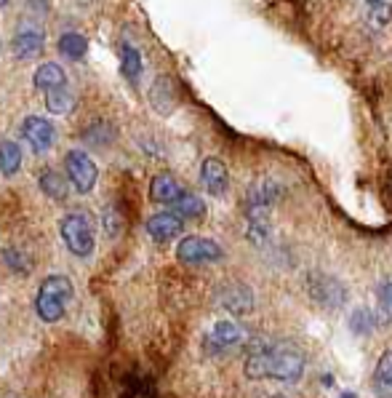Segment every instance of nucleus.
I'll list each match as a JSON object with an SVG mask.
<instances>
[{
	"mask_svg": "<svg viewBox=\"0 0 392 398\" xmlns=\"http://www.w3.org/2000/svg\"><path fill=\"white\" fill-rule=\"evenodd\" d=\"M376 385H382V388H390L392 385V350H384L382 358H379V364H376Z\"/></svg>",
	"mask_w": 392,
	"mask_h": 398,
	"instance_id": "nucleus-26",
	"label": "nucleus"
},
{
	"mask_svg": "<svg viewBox=\"0 0 392 398\" xmlns=\"http://www.w3.org/2000/svg\"><path fill=\"white\" fill-rule=\"evenodd\" d=\"M366 3H368V6H382L384 0H366Z\"/></svg>",
	"mask_w": 392,
	"mask_h": 398,
	"instance_id": "nucleus-29",
	"label": "nucleus"
},
{
	"mask_svg": "<svg viewBox=\"0 0 392 398\" xmlns=\"http://www.w3.org/2000/svg\"><path fill=\"white\" fill-rule=\"evenodd\" d=\"M216 302H219L227 313H232V316H246V313H251V307H253V294L246 284L230 281V284L219 286Z\"/></svg>",
	"mask_w": 392,
	"mask_h": 398,
	"instance_id": "nucleus-8",
	"label": "nucleus"
},
{
	"mask_svg": "<svg viewBox=\"0 0 392 398\" xmlns=\"http://www.w3.org/2000/svg\"><path fill=\"white\" fill-rule=\"evenodd\" d=\"M104 230H107V235H112V238L121 233V217H118L115 209H107V212H104Z\"/></svg>",
	"mask_w": 392,
	"mask_h": 398,
	"instance_id": "nucleus-28",
	"label": "nucleus"
},
{
	"mask_svg": "<svg viewBox=\"0 0 392 398\" xmlns=\"http://www.w3.org/2000/svg\"><path fill=\"white\" fill-rule=\"evenodd\" d=\"M201 182L203 187L211 195L221 198L230 187V174H227V166L221 164L219 158H206L201 166Z\"/></svg>",
	"mask_w": 392,
	"mask_h": 398,
	"instance_id": "nucleus-11",
	"label": "nucleus"
},
{
	"mask_svg": "<svg viewBox=\"0 0 392 398\" xmlns=\"http://www.w3.org/2000/svg\"><path fill=\"white\" fill-rule=\"evenodd\" d=\"M9 6V0H0V9H6Z\"/></svg>",
	"mask_w": 392,
	"mask_h": 398,
	"instance_id": "nucleus-31",
	"label": "nucleus"
},
{
	"mask_svg": "<svg viewBox=\"0 0 392 398\" xmlns=\"http://www.w3.org/2000/svg\"><path fill=\"white\" fill-rule=\"evenodd\" d=\"M181 230H184V219H179L174 212H161V214H152L147 219V233L158 244L174 241L176 235H181Z\"/></svg>",
	"mask_w": 392,
	"mask_h": 398,
	"instance_id": "nucleus-10",
	"label": "nucleus"
},
{
	"mask_svg": "<svg viewBox=\"0 0 392 398\" xmlns=\"http://www.w3.org/2000/svg\"><path fill=\"white\" fill-rule=\"evenodd\" d=\"M376 299H379V307L387 318H392V281H384L376 292Z\"/></svg>",
	"mask_w": 392,
	"mask_h": 398,
	"instance_id": "nucleus-27",
	"label": "nucleus"
},
{
	"mask_svg": "<svg viewBox=\"0 0 392 398\" xmlns=\"http://www.w3.org/2000/svg\"><path fill=\"white\" fill-rule=\"evenodd\" d=\"M21 136L32 147V153L43 155L54 147L56 129H54V123L41 118V115H30V118H24V123H21Z\"/></svg>",
	"mask_w": 392,
	"mask_h": 398,
	"instance_id": "nucleus-7",
	"label": "nucleus"
},
{
	"mask_svg": "<svg viewBox=\"0 0 392 398\" xmlns=\"http://www.w3.org/2000/svg\"><path fill=\"white\" fill-rule=\"evenodd\" d=\"M21 166V147L11 139L0 142V174L3 176H14Z\"/></svg>",
	"mask_w": 392,
	"mask_h": 398,
	"instance_id": "nucleus-19",
	"label": "nucleus"
},
{
	"mask_svg": "<svg viewBox=\"0 0 392 398\" xmlns=\"http://www.w3.org/2000/svg\"><path fill=\"white\" fill-rule=\"evenodd\" d=\"M307 292H310V297L318 305L328 307V310L342 307L344 299H347L344 286L339 284L336 278L326 276V273H310V276H307Z\"/></svg>",
	"mask_w": 392,
	"mask_h": 398,
	"instance_id": "nucleus-6",
	"label": "nucleus"
},
{
	"mask_svg": "<svg viewBox=\"0 0 392 398\" xmlns=\"http://www.w3.org/2000/svg\"><path fill=\"white\" fill-rule=\"evenodd\" d=\"M373 327H376V316H373L371 310H366V307L355 310V313L350 316V329L355 332V334H361V337L371 334Z\"/></svg>",
	"mask_w": 392,
	"mask_h": 398,
	"instance_id": "nucleus-25",
	"label": "nucleus"
},
{
	"mask_svg": "<svg viewBox=\"0 0 392 398\" xmlns=\"http://www.w3.org/2000/svg\"><path fill=\"white\" fill-rule=\"evenodd\" d=\"M64 166H67V179L70 184L78 190L81 195L91 193L96 187V179H99V169L94 164V158L83 150H70L67 158H64Z\"/></svg>",
	"mask_w": 392,
	"mask_h": 398,
	"instance_id": "nucleus-5",
	"label": "nucleus"
},
{
	"mask_svg": "<svg viewBox=\"0 0 392 398\" xmlns=\"http://www.w3.org/2000/svg\"><path fill=\"white\" fill-rule=\"evenodd\" d=\"M304 353L288 342H270L253 339L246 358V377L248 379H283L296 382L304 374Z\"/></svg>",
	"mask_w": 392,
	"mask_h": 398,
	"instance_id": "nucleus-1",
	"label": "nucleus"
},
{
	"mask_svg": "<svg viewBox=\"0 0 392 398\" xmlns=\"http://www.w3.org/2000/svg\"><path fill=\"white\" fill-rule=\"evenodd\" d=\"M59 235L72 257L89 259V257L94 254L96 235H94V222H91V217L86 214V212H70V214L61 217Z\"/></svg>",
	"mask_w": 392,
	"mask_h": 398,
	"instance_id": "nucleus-3",
	"label": "nucleus"
},
{
	"mask_svg": "<svg viewBox=\"0 0 392 398\" xmlns=\"http://www.w3.org/2000/svg\"><path fill=\"white\" fill-rule=\"evenodd\" d=\"M3 262L9 265V270L19 273V276H27L32 273V259L19 249H3Z\"/></svg>",
	"mask_w": 392,
	"mask_h": 398,
	"instance_id": "nucleus-24",
	"label": "nucleus"
},
{
	"mask_svg": "<svg viewBox=\"0 0 392 398\" xmlns=\"http://www.w3.org/2000/svg\"><path fill=\"white\" fill-rule=\"evenodd\" d=\"M176 257L184 265H208V262H219L221 257H224V249L216 241H211V238L187 235L176 246Z\"/></svg>",
	"mask_w": 392,
	"mask_h": 398,
	"instance_id": "nucleus-4",
	"label": "nucleus"
},
{
	"mask_svg": "<svg viewBox=\"0 0 392 398\" xmlns=\"http://www.w3.org/2000/svg\"><path fill=\"white\" fill-rule=\"evenodd\" d=\"M121 70H123V75H126V81H131V83H136L139 81V75H141V56H139V51L134 49V46H123L121 49Z\"/></svg>",
	"mask_w": 392,
	"mask_h": 398,
	"instance_id": "nucleus-22",
	"label": "nucleus"
},
{
	"mask_svg": "<svg viewBox=\"0 0 392 398\" xmlns=\"http://www.w3.org/2000/svg\"><path fill=\"white\" fill-rule=\"evenodd\" d=\"M38 184H41V190L49 195L51 201H64V198H67V193H70L67 179H64L59 171H54V169H46V171H41V179H38Z\"/></svg>",
	"mask_w": 392,
	"mask_h": 398,
	"instance_id": "nucleus-18",
	"label": "nucleus"
},
{
	"mask_svg": "<svg viewBox=\"0 0 392 398\" xmlns=\"http://www.w3.org/2000/svg\"><path fill=\"white\" fill-rule=\"evenodd\" d=\"M32 83H35V89H41L46 94L51 89H56V86H64L67 83V72L61 70L56 61H43L41 67L35 70V75H32Z\"/></svg>",
	"mask_w": 392,
	"mask_h": 398,
	"instance_id": "nucleus-15",
	"label": "nucleus"
},
{
	"mask_svg": "<svg viewBox=\"0 0 392 398\" xmlns=\"http://www.w3.org/2000/svg\"><path fill=\"white\" fill-rule=\"evenodd\" d=\"M171 212L179 217V219H201V217L206 214V204H203L201 195L181 193L171 204Z\"/></svg>",
	"mask_w": 392,
	"mask_h": 398,
	"instance_id": "nucleus-16",
	"label": "nucleus"
},
{
	"mask_svg": "<svg viewBox=\"0 0 392 398\" xmlns=\"http://www.w3.org/2000/svg\"><path fill=\"white\" fill-rule=\"evenodd\" d=\"M152 104H155V110L163 115H169L174 110V91H171V81L169 78H158L155 83V89L150 94Z\"/></svg>",
	"mask_w": 392,
	"mask_h": 398,
	"instance_id": "nucleus-21",
	"label": "nucleus"
},
{
	"mask_svg": "<svg viewBox=\"0 0 392 398\" xmlns=\"http://www.w3.org/2000/svg\"><path fill=\"white\" fill-rule=\"evenodd\" d=\"M46 107H49V113H54V115L70 113L72 107H75V96H72V91H70V83L46 91Z\"/></svg>",
	"mask_w": 392,
	"mask_h": 398,
	"instance_id": "nucleus-17",
	"label": "nucleus"
},
{
	"mask_svg": "<svg viewBox=\"0 0 392 398\" xmlns=\"http://www.w3.org/2000/svg\"><path fill=\"white\" fill-rule=\"evenodd\" d=\"M278 195H281V187H278V184L270 182V179H261V182L251 184V190L246 195V204L251 209V214L256 217L259 212L270 209V206L278 201Z\"/></svg>",
	"mask_w": 392,
	"mask_h": 398,
	"instance_id": "nucleus-13",
	"label": "nucleus"
},
{
	"mask_svg": "<svg viewBox=\"0 0 392 398\" xmlns=\"http://www.w3.org/2000/svg\"><path fill=\"white\" fill-rule=\"evenodd\" d=\"M83 139L89 144H94V147H104V144H110L115 139V129L107 121H96L83 131Z\"/></svg>",
	"mask_w": 392,
	"mask_h": 398,
	"instance_id": "nucleus-23",
	"label": "nucleus"
},
{
	"mask_svg": "<svg viewBox=\"0 0 392 398\" xmlns=\"http://www.w3.org/2000/svg\"><path fill=\"white\" fill-rule=\"evenodd\" d=\"M59 54L67 59H83L89 54V41L81 32H64L59 38Z\"/></svg>",
	"mask_w": 392,
	"mask_h": 398,
	"instance_id": "nucleus-20",
	"label": "nucleus"
},
{
	"mask_svg": "<svg viewBox=\"0 0 392 398\" xmlns=\"http://www.w3.org/2000/svg\"><path fill=\"white\" fill-rule=\"evenodd\" d=\"M43 49H46V35L35 27H21L11 41V51L16 59H35L43 54Z\"/></svg>",
	"mask_w": 392,
	"mask_h": 398,
	"instance_id": "nucleus-9",
	"label": "nucleus"
},
{
	"mask_svg": "<svg viewBox=\"0 0 392 398\" xmlns=\"http://www.w3.org/2000/svg\"><path fill=\"white\" fill-rule=\"evenodd\" d=\"M181 193H184V187L174 179L171 174H158V176H152L150 198L155 201V204H169L171 206Z\"/></svg>",
	"mask_w": 392,
	"mask_h": 398,
	"instance_id": "nucleus-14",
	"label": "nucleus"
},
{
	"mask_svg": "<svg viewBox=\"0 0 392 398\" xmlns=\"http://www.w3.org/2000/svg\"><path fill=\"white\" fill-rule=\"evenodd\" d=\"M339 398H358V396H355V393H350V390H347V393H342V396H339Z\"/></svg>",
	"mask_w": 392,
	"mask_h": 398,
	"instance_id": "nucleus-30",
	"label": "nucleus"
},
{
	"mask_svg": "<svg viewBox=\"0 0 392 398\" xmlns=\"http://www.w3.org/2000/svg\"><path fill=\"white\" fill-rule=\"evenodd\" d=\"M72 292L75 286L67 276H59L54 273L41 284L38 289V297H35V313L41 321L46 324H56L64 318V310H67V302L72 299Z\"/></svg>",
	"mask_w": 392,
	"mask_h": 398,
	"instance_id": "nucleus-2",
	"label": "nucleus"
},
{
	"mask_svg": "<svg viewBox=\"0 0 392 398\" xmlns=\"http://www.w3.org/2000/svg\"><path fill=\"white\" fill-rule=\"evenodd\" d=\"M241 339H243V329L238 327V324H232V321H219V324L211 329V334L206 337V347H208L211 353H219L224 347L238 345Z\"/></svg>",
	"mask_w": 392,
	"mask_h": 398,
	"instance_id": "nucleus-12",
	"label": "nucleus"
}]
</instances>
